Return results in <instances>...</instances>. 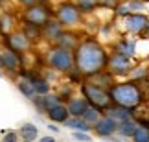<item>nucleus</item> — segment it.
<instances>
[{
	"mask_svg": "<svg viewBox=\"0 0 149 142\" xmlns=\"http://www.w3.org/2000/svg\"><path fill=\"white\" fill-rule=\"evenodd\" d=\"M129 59H127V55L125 54H116V55H112V59H111V69L116 72V74H123V72H127L129 70Z\"/></svg>",
	"mask_w": 149,
	"mask_h": 142,
	"instance_id": "6e6552de",
	"label": "nucleus"
},
{
	"mask_svg": "<svg viewBox=\"0 0 149 142\" xmlns=\"http://www.w3.org/2000/svg\"><path fill=\"white\" fill-rule=\"evenodd\" d=\"M61 35V30H59V24H55V22H46V37H59Z\"/></svg>",
	"mask_w": 149,
	"mask_h": 142,
	"instance_id": "a211bd4d",
	"label": "nucleus"
},
{
	"mask_svg": "<svg viewBox=\"0 0 149 142\" xmlns=\"http://www.w3.org/2000/svg\"><path fill=\"white\" fill-rule=\"evenodd\" d=\"M134 140L136 142H147L149 140V131L146 127H136V131H134Z\"/></svg>",
	"mask_w": 149,
	"mask_h": 142,
	"instance_id": "6ab92c4d",
	"label": "nucleus"
},
{
	"mask_svg": "<svg viewBox=\"0 0 149 142\" xmlns=\"http://www.w3.org/2000/svg\"><path fill=\"white\" fill-rule=\"evenodd\" d=\"M57 104H59V98H57V96H46V98H44V107H46V111L52 109V107H55Z\"/></svg>",
	"mask_w": 149,
	"mask_h": 142,
	"instance_id": "393cba45",
	"label": "nucleus"
},
{
	"mask_svg": "<svg viewBox=\"0 0 149 142\" xmlns=\"http://www.w3.org/2000/svg\"><path fill=\"white\" fill-rule=\"evenodd\" d=\"M134 131H136L134 124H133V122H129V120H123L122 124H120V127H118V133H120V135H123V137H133Z\"/></svg>",
	"mask_w": 149,
	"mask_h": 142,
	"instance_id": "4468645a",
	"label": "nucleus"
},
{
	"mask_svg": "<svg viewBox=\"0 0 149 142\" xmlns=\"http://www.w3.org/2000/svg\"><path fill=\"white\" fill-rule=\"evenodd\" d=\"M120 48H122V54H125V55H131V54L134 52V43H125V41H123Z\"/></svg>",
	"mask_w": 149,
	"mask_h": 142,
	"instance_id": "a878e982",
	"label": "nucleus"
},
{
	"mask_svg": "<svg viewBox=\"0 0 149 142\" xmlns=\"http://www.w3.org/2000/svg\"><path fill=\"white\" fill-rule=\"evenodd\" d=\"M20 2H22V4H33L35 0H20Z\"/></svg>",
	"mask_w": 149,
	"mask_h": 142,
	"instance_id": "7c9ffc66",
	"label": "nucleus"
},
{
	"mask_svg": "<svg viewBox=\"0 0 149 142\" xmlns=\"http://www.w3.org/2000/svg\"><path fill=\"white\" fill-rule=\"evenodd\" d=\"M112 118H122V120H127V118H129V111H127V107L120 105L118 109H112Z\"/></svg>",
	"mask_w": 149,
	"mask_h": 142,
	"instance_id": "4be33fe9",
	"label": "nucleus"
},
{
	"mask_svg": "<svg viewBox=\"0 0 149 142\" xmlns=\"http://www.w3.org/2000/svg\"><path fill=\"white\" fill-rule=\"evenodd\" d=\"M74 137H76V139H79V140H88V135H85V133H76V135H74Z\"/></svg>",
	"mask_w": 149,
	"mask_h": 142,
	"instance_id": "cd10ccee",
	"label": "nucleus"
},
{
	"mask_svg": "<svg viewBox=\"0 0 149 142\" xmlns=\"http://www.w3.org/2000/svg\"><path fill=\"white\" fill-rule=\"evenodd\" d=\"M76 63H77L79 72L96 74V72H100L103 66H105L107 57H105V52H103V48L100 46V44L88 41V43H83L81 46L77 48Z\"/></svg>",
	"mask_w": 149,
	"mask_h": 142,
	"instance_id": "f257e3e1",
	"label": "nucleus"
},
{
	"mask_svg": "<svg viewBox=\"0 0 149 142\" xmlns=\"http://www.w3.org/2000/svg\"><path fill=\"white\" fill-rule=\"evenodd\" d=\"M125 24H127V30L129 31H134L138 33L142 30H146L147 28V19L144 15H131L127 20H125Z\"/></svg>",
	"mask_w": 149,
	"mask_h": 142,
	"instance_id": "1a4fd4ad",
	"label": "nucleus"
},
{
	"mask_svg": "<svg viewBox=\"0 0 149 142\" xmlns=\"http://www.w3.org/2000/svg\"><path fill=\"white\" fill-rule=\"evenodd\" d=\"M68 111H70L74 116H83L85 111H87V101L81 100V98L72 100L70 104H68Z\"/></svg>",
	"mask_w": 149,
	"mask_h": 142,
	"instance_id": "f8f14e48",
	"label": "nucleus"
},
{
	"mask_svg": "<svg viewBox=\"0 0 149 142\" xmlns=\"http://www.w3.org/2000/svg\"><path fill=\"white\" fill-rule=\"evenodd\" d=\"M9 46L13 50H24L28 46V41H26L24 35H13L9 39Z\"/></svg>",
	"mask_w": 149,
	"mask_h": 142,
	"instance_id": "2eb2a0df",
	"label": "nucleus"
},
{
	"mask_svg": "<svg viewBox=\"0 0 149 142\" xmlns=\"http://www.w3.org/2000/svg\"><path fill=\"white\" fill-rule=\"evenodd\" d=\"M147 30H149V22H147Z\"/></svg>",
	"mask_w": 149,
	"mask_h": 142,
	"instance_id": "2f4dec72",
	"label": "nucleus"
},
{
	"mask_svg": "<svg viewBox=\"0 0 149 142\" xmlns=\"http://www.w3.org/2000/svg\"><path fill=\"white\" fill-rule=\"evenodd\" d=\"M79 8L83 11H92L96 8V0H79Z\"/></svg>",
	"mask_w": 149,
	"mask_h": 142,
	"instance_id": "b1692460",
	"label": "nucleus"
},
{
	"mask_svg": "<svg viewBox=\"0 0 149 142\" xmlns=\"http://www.w3.org/2000/svg\"><path fill=\"white\" fill-rule=\"evenodd\" d=\"M8 140L9 142H15L17 140V135L15 133H6V142H8Z\"/></svg>",
	"mask_w": 149,
	"mask_h": 142,
	"instance_id": "bb28decb",
	"label": "nucleus"
},
{
	"mask_svg": "<svg viewBox=\"0 0 149 142\" xmlns=\"http://www.w3.org/2000/svg\"><path fill=\"white\" fill-rule=\"evenodd\" d=\"M85 120L87 122H98L100 120V113H98V107L96 109H90V107H87V111H85Z\"/></svg>",
	"mask_w": 149,
	"mask_h": 142,
	"instance_id": "412c9836",
	"label": "nucleus"
},
{
	"mask_svg": "<svg viewBox=\"0 0 149 142\" xmlns=\"http://www.w3.org/2000/svg\"><path fill=\"white\" fill-rule=\"evenodd\" d=\"M68 111L66 107H63L57 104L55 107H52V109H48V116L52 118L54 122H66V116H68Z\"/></svg>",
	"mask_w": 149,
	"mask_h": 142,
	"instance_id": "9b49d317",
	"label": "nucleus"
},
{
	"mask_svg": "<svg viewBox=\"0 0 149 142\" xmlns=\"http://www.w3.org/2000/svg\"><path fill=\"white\" fill-rule=\"evenodd\" d=\"M31 85H33V89H35L37 94H46L48 89H50L44 79H31Z\"/></svg>",
	"mask_w": 149,
	"mask_h": 142,
	"instance_id": "f3484780",
	"label": "nucleus"
},
{
	"mask_svg": "<svg viewBox=\"0 0 149 142\" xmlns=\"http://www.w3.org/2000/svg\"><path fill=\"white\" fill-rule=\"evenodd\" d=\"M85 96L92 101V104L98 107V109H103V107H109L111 104V94H107L105 90H101L98 87H92V85H85L83 87Z\"/></svg>",
	"mask_w": 149,
	"mask_h": 142,
	"instance_id": "20e7f679",
	"label": "nucleus"
},
{
	"mask_svg": "<svg viewBox=\"0 0 149 142\" xmlns=\"http://www.w3.org/2000/svg\"><path fill=\"white\" fill-rule=\"evenodd\" d=\"M103 4H107V6H112V4H114V0H103Z\"/></svg>",
	"mask_w": 149,
	"mask_h": 142,
	"instance_id": "c85d7f7f",
	"label": "nucleus"
},
{
	"mask_svg": "<svg viewBox=\"0 0 149 142\" xmlns=\"http://www.w3.org/2000/svg\"><path fill=\"white\" fill-rule=\"evenodd\" d=\"M50 65L57 70H70L72 66V55L68 52V48H55L52 50L48 55Z\"/></svg>",
	"mask_w": 149,
	"mask_h": 142,
	"instance_id": "7ed1b4c3",
	"label": "nucleus"
},
{
	"mask_svg": "<svg viewBox=\"0 0 149 142\" xmlns=\"http://www.w3.org/2000/svg\"><path fill=\"white\" fill-rule=\"evenodd\" d=\"M42 142H54V139H52V137H44Z\"/></svg>",
	"mask_w": 149,
	"mask_h": 142,
	"instance_id": "c756f323",
	"label": "nucleus"
},
{
	"mask_svg": "<svg viewBox=\"0 0 149 142\" xmlns=\"http://www.w3.org/2000/svg\"><path fill=\"white\" fill-rule=\"evenodd\" d=\"M96 131H98V135H101V137H107V135H112L114 131H118V126H116V122H114L112 116L101 118V120L96 122Z\"/></svg>",
	"mask_w": 149,
	"mask_h": 142,
	"instance_id": "0eeeda50",
	"label": "nucleus"
},
{
	"mask_svg": "<svg viewBox=\"0 0 149 142\" xmlns=\"http://www.w3.org/2000/svg\"><path fill=\"white\" fill-rule=\"evenodd\" d=\"M19 89H20V92H24L28 98H33V94H35V89H33V85L31 81L28 83V81H20L19 83Z\"/></svg>",
	"mask_w": 149,
	"mask_h": 142,
	"instance_id": "aec40b11",
	"label": "nucleus"
},
{
	"mask_svg": "<svg viewBox=\"0 0 149 142\" xmlns=\"http://www.w3.org/2000/svg\"><path fill=\"white\" fill-rule=\"evenodd\" d=\"M0 61H2V65L8 66L9 70H17L19 69V63H20L13 50H6V52H2L0 54Z\"/></svg>",
	"mask_w": 149,
	"mask_h": 142,
	"instance_id": "9d476101",
	"label": "nucleus"
},
{
	"mask_svg": "<svg viewBox=\"0 0 149 142\" xmlns=\"http://www.w3.org/2000/svg\"><path fill=\"white\" fill-rule=\"evenodd\" d=\"M20 133H22V139L24 140H33V139H37V127L35 126H31V124H24L20 129Z\"/></svg>",
	"mask_w": 149,
	"mask_h": 142,
	"instance_id": "dca6fc26",
	"label": "nucleus"
},
{
	"mask_svg": "<svg viewBox=\"0 0 149 142\" xmlns=\"http://www.w3.org/2000/svg\"><path fill=\"white\" fill-rule=\"evenodd\" d=\"M111 96L118 105L123 107H134L142 101V90L134 83H122L111 89Z\"/></svg>",
	"mask_w": 149,
	"mask_h": 142,
	"instance_id": "f03ea898",
	"label": "nucleus"
},
{
	"mask_svg": "<svg viewBox=\"0 0 149 142\" xmlns=\"http://www.w3.org/2000/svg\"><path fill=\"white\" fill-rule=\"evenodd\" d=\"M59 20L63 22V24H74V22H77L79 19V11L74 8V6H61V9H59Z\"/></svg>",
	"mask_w": 149,
	"mask_h": 142,
	"instance_id": "423d86ee",
	"label": "nucleus"
},
{
	"mask_svg": "<svg viewBox=\"0 0 149 142\" xmlns=\"http://www.w3.org/2000/svg\"><path fill=\"white\" fill-rule=\"evenodd\" d=\"M9 28H11V19L8 15H2V17H0V31L6 33Z\"/></svg>",
	"mask_w": 149,
	"mask_h": 142,
	"instance_id": "5701e85b",
	"label": "nucleus"
},
{
	"mask_svg": "<svg viewBox=\"0 0 149 142\" xmlns=\"http://www.w3.org/2000/svg\"><path fill=\"white\" fill-rule=\"evenodd\" d=\"M66 126L72 127V129H76V131H87V129H90L88 124H87V120H81L79 116L72 118V120H68V118H66Z\"/></svg>",
	"mask_w": 149,
	"mask_h": 142,
	"instance_id": "ddd939ff",
	"label": "nucleus"
},
{
	"mask_svg": "<svg viewBox=\"0 0 149 142\" xmlns=\"http://www.w3.org/2000/svg\"><path fill=\"white\" fill-rule=\"evenodd\" d=\"M26 20L33 26H41L48 22V13L44 11V8H31L26 11Z\"/></svg>",
	"mask_w": 149,
	"mask_h": 142,
	"instance_id": "39448f33",
	"label": "nucleus"
}]
</instances>
